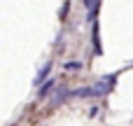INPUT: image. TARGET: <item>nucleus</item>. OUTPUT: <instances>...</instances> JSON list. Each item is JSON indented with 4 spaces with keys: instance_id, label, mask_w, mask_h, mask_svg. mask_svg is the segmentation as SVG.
<instances>
[{
    "instance_id": "nucleus-1",
    "label": "nucleus",
    "mask_w": 133,
    "mask_h": 126,
    "mask_svg": "<svg viewBox=\"0 0 133 126\" xmlns=\"http://www.w3.org/2000/svg\"><path fill=\"white\" fill-rule=\"evenodd\" d=\"M49 72H51V63L42 65V68H40V72H37V77H35V84L40 87V84H42V82H44V79L49 77Z\"/></svg>"
},
{
    "instance_id": "nucleus-4",
    "label": "nucleus",
    "mask_w": 133,
    "mask_h": 126,
    "mask_svg": "<svg viewBox=\"0 0 133 126\" xmlns=\"http://www.w3.org/2000/svg\"><path fill=\"white\" fill-rule=\"evenodd\" d=\"M94 2H96V0H84V5H87V7H91Z\"/></svg>"
},
{
    "instance_id": "nucleus-3",
    "label": "nucleus",
    "mask_w": 133,
    "mask_h": 126,
    "mask_svg": "<svg viewBox=\"0 0 133 126\" xmlns=\"http://www.w3.org/2000/svg\"><path fill=\"white\" fill-rule=\"evenodd\" d=\"M82 68V63H77V61H72V63H65V70H79Z\"/></svg>"
},
{
    "instance_id": "nucleus-2",
    "label": "nucleus",
    "mask_w": 133,
    "mask_h": 126,
    "mask_svg": "<svg viewBox=\"0 0 133 126\" xmlns=\"http://www.w3.org/2000/svg\"><path fill=\"white\" fill-rule=\"evenodd\" d=\"M51 89H54V79H47V82H42V84H40V98H47Z\"/></svg>"
}]
</instances>
